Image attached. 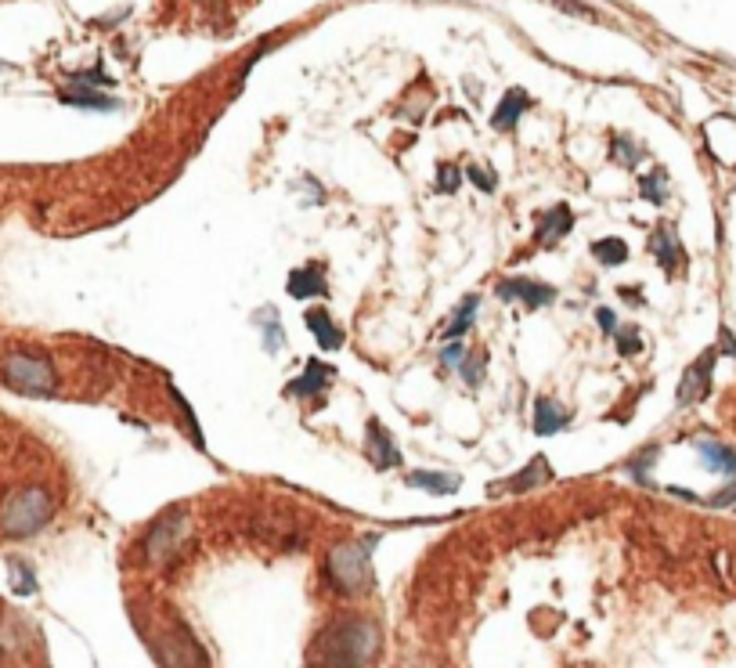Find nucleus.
<instances>
[{"instance_id":"1","label":"nucleus","mask_w":736,"mask_h":668,"mask_svg":"<svg viewBox=\"0 0 736 668\" xmlns=\"http://www.w3.org/2000/svg\"><path fill=\"white\" fill-rule=\"evenodd\" d=\"M51 517H55L51 492L44 484H26V488H15L8 499L0 502V535L26 539V535H37Z\"/></svg>"},{"instance_id":"2","label":"nucleus","mask_w":736,"mask_h":668,"mask_svg":"<svg viewBox=\"0 0 736 668\" xmlns=\"http://www.w3.org/2000/svg\"><path fill=\"white\" fill-rule=\"evenodd\" d=\"M0 380L8 383L11 390H19V394H33V398H47L51 390L58 387L55 380V369L47 358L33 351H11L0 358Z\"/></svg>"},{"instance_id":"3","label":"nucleus","mask_w":736,"mask_h":668,"mask_svg":"<svg viewBox=\"0 0 736 668\" xmlns=\"http://www.w3.org/2000/svg\"><path fill=\"white\" fill-rule=\"evenodd\" d=\"M379 535H368L361 542H343L329 553V578L340 593H361L368 585V553L376 549Z\"/></svg>"},{"instance_id":"4","label":"nucleus","mask_w":736,"mask_h":668,"mask_svg":"<svg viewBox=\"0 0 736 668\" xmlns=\"http://www.w3.org/2000/svg\"><path fill=\"white\" fill-rule=\"evenodd\" d=\"M184 524H188V517H184L181 510L170 513V517H163L156 524V528L148 531V539H145V557L152 560V564H163L170 553H174L177 546H181L184 539Z\"/></svg>"},{"instance_id":"5","label":"nucleus","mask_w":736,"mask_h":668,"mask_svg":"<svg viewBox=\"0 0 736 668\" xmlns=\"http://www.w3.org/2000/svg\"><path fill=\"white\" fill-rule=\"evenodd\" d=\"M715 358H718V351H708L704 358H697V362L686 369V376H682V383H679V405H693V401L708 398Z\"/></svg>"},{"instance_id":"6","label":"nucleus","mask_w":736,"mask_h":668,"mask_svg":"<svg viewBox=\"0 0 736 668\" xmlns=\"http://www.w3.org/2000/svg\"><path fill=\"white\" fill-rule=\"evenodd\" d=\"M498 297L516 300V304H524V307H549L552 300H556V289L542 286V282H534V279H506V282H498Z\"/></svg>"},{"instance_id":"7","label":"nucleus","mask_w":736,"mask_h":668,"mask_svg":"<svg viewBox=\"0 0 736 668\" xmlns=\"http://www.w3.org/2000/svg\"><path fill=\"white\" fill-rule=\"evenodd\" d=\"M329 380H332V365L307 362L304 372L286 387V394H293V398H311V394H322V390L329 387Z\"/></svg>"},{"instance_id":"8","label":"nucleus","mask_w":736,"mask_h":668,"mask_svg":"<svg viewBox=\"0 0 736 668\" xmlns=\"http://www.w3.org/2000/svg\"><path fill=\"white\" fill-rule=\"evenodd\" d=\"M368 455H372L376 470H390V466L401 463V452H397L387 430L379 427V419H368Z\"/></svg>"},{"instance_id":"9","label":"nucleus","mask_w":736,"mask_h":668,"mask_svg":"<svg viewBox=\"0 0 736 668\" xmlns=\"http://www.w3.org/2000/svg\"><path fill=\"white\" fill-rule=\"evenodd\" d=\"M571 228H574L571 206H552V210H545V214L538 217V242H542V246H556Z\"/></svg>"},{"instance_id":"10","label":"nucleus","mask_w":736,"mask_h":668,"mask_svg":"<svg viewBox=\"0 0 736 668\" xmlns=\"http://www.w3.org/2000/svg\"><path fill=\"white\" fill-rule=\"evenodd\" d=\"M206 668V658L199 643L188 636V632H177L174 640L166 643V668Z\"/></svg>"},{"instance_id":"11","label":"nucleus","mask_w":736,"mask_h":668,"mask_svg":"<svg viewBox=\"0 0 736 668\" xmlns=\"http://www.w3.org/2000/svg\"><path fill=\"white\" fill-rule=\"evenodd\" d=\"M567 423H571V416H567V412H563L552 398H538V401H534V430H538V434H545V437H549V434H560Z\"/></svg>"},{"instance_id":"12","label":"nucleus","mask_w":736,"mask_h":668,"mask_svg":"<svg viewBox=\"0 0 736 668\" xmlns=\"http://www.w3.org/2000/svg\"><path fill=\"white\" fill-rule=\"evenodd\" d=\"M304 322H307V329L318 336V344H322L325 351H336V347L343 344V333L336 329V325H332L329 311H322V307H311V311H304Z\"/></svg>"},{"instance_id":"13","label":"nucleus","mask_w":736,"mask_h":668,"mask_svg":"<svg viewBox=\"0 0 736 668\" xmlns=\"http://www.w3.org/2000/svg\"><path fill=\"white\" fill-rule=\"evenodd\" d=\"M289 293H293L296 300L325 297V293H329V286H325V279H322V268H318V264H311V268H304V271H293V279H289Z\"/></svg>"},{"instance_id":"14","label":"nucleus","mask_w":736,"mask_h":668,"mask_svg":"<svg viewBox=\"0 0 736 668\" xmlns=\"http://www.w3.org/2000/svg\"><path fill=\"white\" fill-rule=\"evenodd\" d=\"M459 474H437V470H419V474H408V488H423L433 495H451L459 492Z\"/></svg>"},{"instance_id":"15","label":"nucleus","mask_w":736,"mask_h":668,"mask_svg":"<svg viewBox=\"0 0 736 668\" xmlns=\"http://www.w3.org/2000/svg\"><path fill=\"white\" fill-rule=\"evenodd\" d=\"M697 452H700V459L711 466V470L736 477V452H733V448L718 445V441H697Z\"/></svg>"},{"instance_id":"16","label":"nucleus","mask_w":736,"mask_h":668,"mask_svg":"<svg viewBox=\"0 0 736 668\" xmlns=\"http://www.w3.org/2000/svg\"><path fill=\"white\" fill-rule=\"evenodd\" d=\"M524 109H527V94L524 91H509L506 98H502V105H498V112L491 116V127H498V130L513 127V123L524 116Z\"/></svg>"},{"instance_id":"17","label":"nucleus","mask_w":736,"mask_h":668,"mask_svg":"<svg viewBox=\"0 0 736 668\" xmlns=\"http://www.w3.org/2000/svg\"><path fill=\"white\" fill-rule=\"evenodd\" d=\"M654 257L664 271H675V264H679V242H675V232L668 224H661L654 235Z\"/></svg>"},{"instance_id":"18","label":"nucleus","mask_w":736,"mask_h":668,"mask_svg":"<svg viewBox=\"0 0 736 668\" xmlns=\"http://www.w3.org/2000/svg\"><path fill=\"white\" fill-rule=\"evenodd\" d=\"M552 477V470H549V463H545L542 455H538V459H534L531 466H527V470H520V474L513 477V481H509V488H513V492H527V488H538V484H545Z\"/></svg>"},{"instance_id":"19","label":"nucleus","mask_w":736,"mask_h":668,"mask_svg":"<svg viewBox=\"0 0 736 668\" xmlns=\"http://www.w3.org/2000/svg\"><path fill=\"white\" fill-rule=\"evenodd\" d=\"M473 318H477V297H466L459 304V315L451 318V325H448V340H459V336H466L470 333V325H473Z\"/></svg>"},{"instance_id":"20","label":"nucleus","mask_w":736,"mask_h":668,"mask_svg":"<svg viewBox=\"0 0 736 668\" xmlns=\"http://www.w3.org/2000/svg\"><path fill=\"white\" fill-rule=\"evenodd\" d=\"M592 253H596L599 264H610V268H614V264H625V260H628V246L621 239H599L596 246H592Z\"/></svg>"},{"instance_id":"21","label":"nucleus","mask_w":736,"mask_h":668,"mask_svg":"<svg viewBox=\"0 0 736 668\" xmlns=\"http://www.w3.org/2000/svg\"><path fill=\"white\" fill-rule=\"evenodd\" d=\"M62 102H69V105H83V109H112V98H102V94H91V91H76V94H62Z\"/></svg>"},{"instance_id":"22","label":"nucleus","mask_w":736,"mask_h":668,"mask_svg":"<svg viewBox=\"0 0 736 668\" xmlns=\"http://www.w3.org/2000/svg\"><path fill=\"white\" fill-rule=\"evenodd\" d=\"M459 181H462L459 170L451 167V163H441V170H437V192H444V195L455 192V188H459Z\"/></svg>"},{"instance_id":"23","label":"nucleus","mask_w":736,"mask_h":668,"mask_svg":"<svg viewBox=\"0 0 736 668\" xmlns=\"http://www.w3.org/2000/svg\"><path fill=\"white\" fill-rule=\"evenodd\" d=\"M459 372H462V380L470 383V387H480V376H484V358H470V362H462L459 365Z\"/></svg>"},{"instance_id":"24","label":"nucleus","mask_w":736,"mask_h":668,"mask_svg":"<svg viewBox=\"0 0 736 668\" xmlns=\"http://www.w3.org/2000/svg\"><path fill=\"white\" fill-rule=\"evenodd\" d=\"M643 195L650 199V203H664V174L643 177Z\"/></svg>"},{"instance_id":"25","label":"nucleus","mask_w":736,"mask_h":668,"mask_svg":"<svg viewBox=\"0 0 736 668\" xmlns=\"http://www.w3.org/2000/svg\"><path fill=\"white\" fill-rule=\"evenodd\" d=\"M257 322L267 325V351H278V336H286V333H282V329L275 325V311L267 307L264 315H257Z\"/></svg>"},{"instance_id":"26","label":"nucleus","mask_w":736,"mask_h":668,"mask_svg":"<svg viewBox=\"0 0 736 668\" xmlns=\"http://www.w3.org/2000/svg\"><path fill=\"white\" fill-rule=\"evenodd\" d=\"M441 362L448 365V369H459V365L466 362V351H462L459 340H451V344L444 347V351H441Z\"/></svg>"},{"instance_id":"27","label":"nucleus","mask_w":736,"mask_h":668,"mask_svg":"<svg viewBox=\"0 0 736 668\" xmlns=\"http://www.w3.org/2000/svg\"><path fill=\"white\" fill-rule=\"evenodd\" d=\"M556 8L567 11V15H578V19H596V11L589 4H581V0H556Z\"/></svg>"},{"instance_id":"28","label":"nucleus","mask_w":736,"mask_h":668,"mask_svg":"<svg viewBox=\"0 0 736 668\" xmlns=\"http://www.w3.org/2000/svg\"><path fill=\"white\" fill-rule=\"evenodd\" d=\"M470 177H473V185H480L484 192H491V188H495V174H491V170L470 167Z\"/></svg>"},{"instance_id":"29","label":"nucleus","mask_w":736,"mask_h":668,"mask_svg":"<svg viewBox=\"0 0 736 668\" xmlns=\"http://www.w3.org/2000/svg\"><path fill=\"white\" fill-rule=\"evenodd\" d=\"M617 347H621V354H635L639 351V340H635V333H621V340H617Z\"/></svg>"},{"instance_id":"30","label":"nucleus","mask_w":736,"mask_h":668,"mask_svg":"<svg viewBox=\"0 0 736 668\" xmlns=\"http://www.w3.org/2000/svg\"><path fill=\"white\" fill-rule=\"evenodd\" d=\"M599 325H603V329H607V333H614V329H617V322H614V315H610V311H607V307H603V311H599Z\"/></svg>"}]
</instances>
